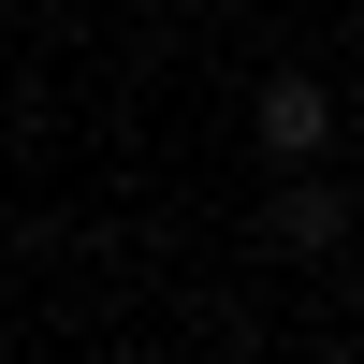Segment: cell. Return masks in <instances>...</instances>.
<instances>
[{
	"instance_id": "2",
	"label": "cell",
	"mask_w": 364,
	"mask_h": 364,
	"mask_svg": "<svg viewBox=\"0 0 364 364\" xmlns=\"http://www.w3.org/2000/svg\"><path fill=\"white\" fill-rule=\"evenodd\" d=\"M262 233H277V248H336V233H350V204L321 190V175H291V190L262 204Z\"/></svg>"
},
{
	"instance_id": "1",
	"label": "cell",
	"mask_w": 364,
	"mask_h": 364,
	"mask_svg": "<svg viewBox=\"0 0 364 364\" xmlns=\"http://www.w3.org/2000/svg\"><path fill=\"white\" fill-rule=\"evenodd\" d=\"M248 132H262V161H321V146H336V87H321V73H277Z\"/></svg>"
}]
</instances>
